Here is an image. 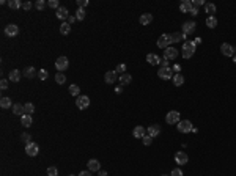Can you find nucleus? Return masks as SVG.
Masks as SVG:
<instances>
[{
    "label": "nucleus",
    "mask_w": 236,
    "mask_h": 176,
    "mask_svg": "<svg viewBox=\"0 0 236 176\" xmlns=\"http://www.w3.org/2000/svg\"><path fill=\"white\" fill-rule=\"evenodd\" d=\"M195 44H194V41H184L183 42V49H181V50H183V57L184 58H190L192 57V55H194L195 53Z\"/></svg>",
    "instance_id": "nucleus-1"
},
{
    "label": "nucleus",
    "mask_w": 236,
    "mask_h": 176,
    "mask_svg": "<svg viewBox=\"0 0 236 176\" xmlns=\"http://www.w3.org/2000/svg\"><path fill=\"white\" fill-rule=\"evenodd\" d=\"M170 42H171V35H168V33H164V35H160L159 39H157V47L167 49V47H170Z\"/></svg>",
    "instance_id": "nucleus-2"
},
{
    "label": "nucleus",
    "mask_w": 236,
    "mask_h": 176,
    "mask_svg": "<svg viewBox=\"0 0 236 176\" xmlns=\"http://www.w3.org/2000/svg\"><path fill=\"white\" fill-rule=\"evenodd\" d=\"M178 130L181 132V134H187V132H192V129H194V126H192V123L189 119H183L178 123Z\"/></svg>",
    "instance_id": "nucleus-3"
},
{
    "label": "nucleus",
    "mask_w": 236,
    "mask_h": 176,
    "mask_svg": "<svg viewBox=\"0 0 236 176\" xmlns=\"http://www.w3.org/2000/svg\"><path fill=\"white\" fill-rule=\"evenodd\" d=\"M157 75L160 77L162 80H170V79H173V71H171V68H162L160 66V69L157 71Z\"/></svg>",
    "instance_id": "nucleus-4"
},
{
    "label": "nucleus",
    "mask_w": 236,
    "mask_h": 176,
    "mask_svg": "<svg viewBox=\"0 0 236 176\" xmlns=\"http://www.w3.org/2000/svg\"><path fill=\"white\" fill-rule=\"evenodd\" d=\"M165 121L168 124H178L179 123V112H176V110H171V112H168L167 113V116H165Z\"/></svg>",
    "instance_id": "nucleus-5"
},
{
    "label": "nucleus",
    "mask_w": 236,
    "mask_h": 176,
    "mask_svg": "<svg viewBox=\"0 0 236 176\" xmlns=\"http://www.w3.org/2000/svg\"><path fill=\"white\" fill-rule=\"evenodd\" d=\"M25 152H27V156H31V157H35L38 156V152H39V146L36 145V143H28V145H25Z\"/></svg>",
    "instance_id": "nucleus-6"
},
{
    "label": "nucleus",
    "mask_w": 236,
    "mask_h": 176,
    "mask_svg": "<svg viewBox=\"0 0 236 176\" xmlns=\"http://www.w3.org/2000/svg\"><path fill=\"white\" fill-rule=\"evenodd\" d=\"M68 66H69V63H68V58H66V57H58V58H57L55 68L58 69V72H63L65 69H68Z\"/></svg>",
    "instance_id": "nucleus-7"
},
{
    "label": "nucleus",
    "mask_w": 236,
    "mask_h": 176,
    "mask_svg": "<svg viewBox=\"0 0 236 176\" xmlns=\"http://www.w3.org/2000/svg\"><path fill=\"white\" fill-rule=\"evenodd\" d=\"M195 22L194 20H187V22H184L183 24V33L187 36V35H192V33L195 31Z\"/></svg>",
    "instance_id": "nucleus-8"
},
{
    "label": "nucleus",
    "mask_w": 236,
    "mask_h": 176,
    "mask_svg": "<svg viewBox=\"0 0 236 176\" xmlns=\"http://www.w3.org/2000/svg\"><path fill=\"white\" fill-rule=\"evenodd\" d=\"M175 162H176L178 165H186V163L189 162L187 154H186L184 151H178V152L175 154Z\"/></svg>",
    "instance_id": "nucleus-9"
},
{
    "label": "nucleus",
    "mask_w": 236,
    "mask_h": 176,
    "mask_svg": "<svg viewBox=\"0 0 236 176\" xmlns=\"http://www.w3.org/2000/svg\"><path fill=\"white\" fill-rule=\"evenodd\" d=\"M76 105H77V108H80V110L87 108V107L90 105V97H88V96H77Z\"/></svg>",
    "instance_id": "nucleus-10"
},
{
    "label": "nucleus",
    "mask_w": 236,
    "mask_h": 176,
    "mask_svg": "<svg viewBox=\"0 0 236 176\" xmlns=\"http://www.w3.org/2000/svg\"><path fill=\"white\" fill-rule=\"evenodd\" d=\"M220 50H222V53L225 55V57H233L234 55V49H233V46H230L228 42H223L220 46Z\"/></svg>",
    "instance_id": "nucleus-11"
},
{
    "label": "nucleus",
    "mask_w": 236,
    "mask_h": 176,
    "mask_svg": "<svg viewBox=\"0 0 236 176\" xmlns=\"http://www.w3.org/2000/svg\"><path fill=\"white\" fill-rule=\"evenodd\" d=\"M164 57H165L167 60H175V58L178 57V50H176L175 47H167V49L164 50Z\"/></svg>",
    "instance_id": "nucleus-12"
},
{
    "label": "nucleus",
    "mask_w": 236,
    "mask_h": 176,
    "mask_svg": "<svg viewBox=\"0 0 236 176\" xmlns=\"http://www.w3.org/2000/svg\"><path fill=\"white\" fill-rule=\"evenodd\" d=\"M17 33H19V27L14 25V24H9V25L5 27V35L6 36H16Z\"/></svg>",
    "instance_id": "nucleus-13"
},
{
    "label": "nucleus",
    "mask_w": 236,
    "mask_h": 176,
    "mask_svg": "<svg viewBox=\"0 0 236 176\" xmlns=\"http://www.w3.org/2000/svg\"><path fill=\"white\" fill-rule=\"evenodd\" d=\"M118 77H120V75H118L115 71H107L105 75H104V80H105V83H113Z\"/></svg>",
    "instance_id": "nucleus-14"
},
{
    "label": "nucleus",
    "mask_w": 236,
    "mask_h": 176,
    "mask_svg": "<svg viewBox=\"0 0 236 176\" xmlns=\"http://www.w3.org/2000/svg\"><path fill=\"white\" fill-rule=\"evenodd\" d=\"M55 16L58 17V19H61V20H65V19H68L69 17V13H68V8H65V6H60L57 11H55Z\"/></svg>",
    "instance_id": "nucleus-15"
},
{
    "label": "nucleus",
    "mask_w": 236,
    "mask_h": 176,
    "mask_svg": "<svg viewBox=\"0 0 236 176\" xmlns=\"http://www.w3.org/2000/svg\"><path fill=\"white\" fill-rule=\"evenodd\" d=\"M87 165H88V170L90 171H99L101 170V163H99L98 159H90Z\"/></svg>",
    "instance_id": "nucleus-16"
},
{
    "label": "nucleus",
    "mask_w": 236,
    "mask_h": 176,
    "mask_svg": "<svg viewBox=\"0 0 236 176\" xmlns=\"http://www.w3.org/2000/svg\"><path fill=\"white\" fill-rule=\"evenodd\" d=\"M132 135H134L135 138H143V137L146 135V130H145L143 126H135V129L132 130Z\"/></svg>",
    "instance_id": "nucleus-17"
},
{
    "label": "nucleus",
    "mask_w": 236,
    "mask_h": 176,
    "mask_svg": "<svg viewBox=\"0 0 236 176\" xmlns=\"http://www.w3.org/2000/svg\"><path fill=\"white\" fill-rule=\"evenodd\" d=\"M146 61L149 64H153V66L160 64V58H159V55H156V53H148L146 55Z\"/></svg>",
    "instance_id": "nucleus-18"
},
{
    "label": "nucleus",
    "mask_w": 236,
    "mask_h": 176,
    "mask_svg": "<svg viewBox=\"0 0 236 176\" xmlns=\"http://www.w3.org/2000/svg\"><path fill=\"white\" fill-rule=\"evenodd\" d=\"M160 134V126H157V124H153V126H148V135L149 137H157Z\"/></svg>",
    "instance_id": "nucleus-19"
},
{
    "label": "nucleus",
    "mask_w": 236,
    "mask_h": 176,
    "mask_svg": "<svg viewBox=\"0 0 236 176\" xmlns=\"http://www.w3.org/2000/svg\"><path fill=\"white\" fill-rule=\"evenodd\" d=\"M179 9H181V13H190V9H192V2H189V0L181 2V3H179Z\"/></svg>",
    "instance_id": "nucleus-20"
},
{
    "label": "nucleus",
    "mask_w": 236,
    "mask_h": 176,
    "mask_svg": "<svg viewBox=\"0 0 236 176\" xmlns=\"http://www.w3.org/2000/svg\"><path fill=\"white\" fill-rule=\"evenodd\" d=\"M20 71L19 69H13L11 72H9V82H19L20 80Z\"/></svg>",
    "instance_id": "nucleus-21"
},
{
    "label": "nucleus",
    "mask_w": 236,
    "mask_h": 176,
    "mask_svg": "<svg viewBox=\"0 0 236 176\" xmlns=\"http://www.w3.org/2000/svg\"><path fill=\"white\" fill-rule=\"evenodd\" d=\"M31 115H27V113H24L22 116H20V124L22 126H25V127H28V126H31Z\"/></svg>",
    "instance_id": "nucleus-22"
},
{
    "label": "nucleus",
    "mask_w": 236,
    "mask_h": 176,
    "mask_svg": "<svg viewBox=\"0 0 236 176\" xmlns=\"http://www.w3.org/2000/svg\"><path fill=\"white\" fill-rule=\"evenodd\" d=\"M118 79H120L121 85H129V83L132 82V75H131V74H127V72H124L123 75L118 77Z\"/></svg>",
    "instance_id": "nucleus-23"
},
{
    "label": "nucleus",
    "mask_w": 236,
    "mask_h": 176,
    "mask_svg": "<svg viewBox=\"0 0 236 176\" xmlns=\"http://www.w3.org/2000/svg\"><path fill=\"white\" fill-rule=\"evenodd\" d=\"M35 74H38V72L35 71V68H33V66H27V68L24 69V75L27 77V79H33V77H35Z\"/></svg>",
    "instance_id": "nucleus-24"
},
{
    "label": "nucleus",
    "mask_w": 236,
    "mask_h": 176,
    "mask_svg": "<svg viewBox=\"0 0 236 176\" xmlns=\"http://www.w3.org/2000/svg\"><path fill=\"white\" fill-rule=\"evenodd\" d=\"M151 20H153V16L146 13V14H142L140 16V24L142 25H148V24H151Z\"/></svg>",
    "instance_id": "nucleus-25"
},
{
    "label": "nucleus",
    "mask_w": 236,
    "mask_h": 176,
    "mask_svg": "<svg viewBox=\"0 0 236 176\" xmlns=\"http://www.w3.org/2000/svg\"><path fill=\"white\" fill-rule=\"evenodd\" d=\"M13 105L14 104L11 102V99H9V97H2V99H0V107H2V108H9Z\"/></svg>",
    "instance_id": "nucleus-26"
},
{
    "label": "nucleus",
    "mask_w": 236,
    "mask_h": 176,
    "mask_svg": "<svg viewBox=\"0 0 236 176\" xmlns=\"http://www.w3.org/2000/svg\"><path fill=\"white\" fill-rule=\"evenodd\" d=\"M13 113L22 116V113H25V112H24V105H22V104H14V105H13Z\"/></svg>",
    "instance_id": "nucleus-27"
},
{
    "label": "nucleus",
    "mask_w": 236,
    "mask_h": 176,
    "mask_svg": "<svg viewBox=\"0 0 236 176\" xmlns=\"http://www.w3.org/2000/svg\"><path fill=\"white\" fill-rule=\"evenodd\" d=\"M171 80H173V85H176V86H181V85L184 83V77L181 75V74H175V75H173V79H171Z\"/></svg>",
    "instance_id": "nucleus-28"
},
{
    "label": "nucleus",
    "mask_w": 236,
    "mask_h": 176,
    "mask_svg": "<svg viewBox=\"0 0 236 176\" xmlns=\"http://www.w3.org/2000/svg\"><path fill=\"white\" fill-rule=\"evenodd\" d=\"M206 25H208L209 28H216V27H217V19L214 17V16H208V19H206Z\"/></svg>",
    "instance_id": "nucleus-29"
},
{
    "label": "nucleus",
    "mask_w": 236,
    "mask_h": 176,
    "mask_svg": "<svg viewBox=\"0 0 236 176\" xmlns=\"http://www.w3.org/2000/svg\"><path fill=\"white\" fill-rule=\"evenodd\" d=\"M186 38V35L184 33H173V35H171V42H179V41H183Z\"/></svg>",
    "instance_id": "nucleus-30"
},
{
    "label": "nucleus",
    "mask_w": 236,
    "mask_h": 176,
    "mask_svg": "<svg viewBox=\"0 0 236 176\" xmlns=\"http://www.w3.org/2000/svg\"><path fill=\"white\" fill-rule=\"evenodd\" d=\"M69 31H71V25L68 24V22H63V24L60 25V33L61 35H68Z\"/></svg>",
    "instance_id": "nucleus-31"
},
{
    "label": "nucleus",
    "mask_w": 236,
    "mask_h": 176,
    "mask_svg": "<svg viewBox=\"0 0 236 176\" xmlns=\"http://www.w3.org/2000/svg\"><path fill=\"white\" fill-rule=\"evenodd\" d=\"M205 9H206V13L209 16H214V13H216V5H214V3H206L205 5Z\"/></svg>",
    "instance_id": "nucleus-32"
},
{
    "label": "nucleus",
    "mask_w": 236,
    "mask_h": 176,
    "mask_svg": "<svg viewBox=\"0 0 236 176\" xmlns=\"http://www.w3.org/2000/svg\"><path fill=\"white\" fill-rule=\"evenodd\" d=\"M69 93H71L72 96H80V94H79V93H80V88H79V85L72 83V85L69 86Z\"/></svg>",
    "instance_id": "nucleus-33"
},
{
    "label": "nucleus",
    "mask_w": 236,
    "mask_h": 176,
    "mask_svg": "<svg viewBox=\"0 0 236 176\" xmlns=\"http://www.w3.org/2000/svg\"><path fill=\"white\" fill-rule=\"evenodd\" d=\"M8 6L11 8V9H19L20 6H22V3H20L19 0H9V2H8Z\"/></svg>",
    "instance_id": "nucleus-34"
},
{
    "label": "nucleus",
    "mask_w": 236,
    "mask_h": 176,
    "mask_svg": "<svg viewBox=\"0 0 236 176\" xmlns=\"http://www.w3.org/2000/svg\"><path fill=\"white\" fill-rule=\"evenodd\" d=\"M115 72H116L118 75H123V74L126 72V64H124V63H120V64H118L116 68H115Z\"/></svg>",
    "instance_id": "nucleus-35"
},
{
    "label": "nucleus",
    "mask_w": 236,
    "mask_h": 176,
    "mask_svg": "<svg viewBox=\"0 0 236 176\" xmlns=\"http://www.w3.org/2000/svg\"><path fill=\"white\" fill-rule=\"evenodd\" d=\"M24 112H25L27 115H30V113H33V112H35V105H33V104H30V102L24 104Z\"/></svg>",
    "instance_id": "nucleus-36"
},
{
    "label": "nucleus",
    "mask_w": 236,
    "mask_h": 176,
    "mask_svg": "<svg viewBox=\"0 0 236 176\" xmlns=\"http://www.w3.org/2000/svg\"><path fill=\"white\" fill-rule=\"evenodd\" d=\"M55 82L60 83V85H61V83H65V82H66V75L63 74V72H58V74L55 75Z\"/></svg>",
    "instance_id": "nucleus-37"
},
{
    "label": "nucleus",
    "mask_w": 236,
    "mask_h": 176,
    "mask_svg": "<svg viewBox=\"0 0 236 176\" xmlns=\"http://www.w3.org/2000/svg\"><path fill=\"white\" fill-rule=\"evenodd\" d=\"M76 17H77V20H83L85 19V8H79L76 11Z\"/></svg>",
    "instance_id": "nucleus-38"
},
{
    "label": "nucleus",
    "mask_w": 236,
    "mask_h": 176,
    "mask_svg": "<svg viewBox=\"0 0 236 176\" xmlns=\"http://www.w3.org/2000/svg\"><path fill=\"white\" fill-rule=\"evenodd\" d=\"M35 8L39 9V11H42V9L46 8V2H44V0H36V2H35Z\"/></svg>",
    "instance_id": "nucleus-39"
},
{
    "label": "nucleus",
    "mask_w": 236,
    "mask_h": 176,
    "mask_svg": "<svg viewBox=\"0 0 236 176\" xmlns=\"http://www.w3.org/2000/svg\"><path fill=\"white\" fill-rule=\"evenodd\" d=\"M20 138H22V141L25 143V145H28V143H31V137H30V134H27V132H24V134L20 135Z\"/></svg>",
    "instance_id": "nucleus-40"
},
{
    "label": "nucleus",
    "mask_w": 236,
    "mask_h": 176,
    "mask_svg": "<svg viewBox=\"0 0 236 176\" xmlns=\"http://www.w3.org/2000/svg\"><path fill=\"white\" fill-rule=\"evenodd\" d=\"M47 75H49V74H47L46 69H39V71H38V77H39L41 80H46V79H47Z\"/></svg>",
    "instance_id": "nucleus-41"
},
{
    "label": "nucleus",
    "mask_w": 236,
    "mask_h": 176,
    "mask_svg": "<svg viewBox=\"0 0 236 176\" xmlns=\"http://www.w3.org/2000/svg\"><path fill=\"white\" fill-rule=\"evenodd\" d=\"M58 174V170L55 167H49L47 168V176H57Z\"/></svg>",
    "instance_id": "nucleus-42"
},
{
    "label": "nucleus",
    "mask_w": 236,
    "mask_h": 176,
    "mask_svg": "<svg viewBox=\"0 0 236 176\" xmlns=\"http://www.w3.org/2000/svg\"><path fill=\"white\" fill-rule=\"evenodd\" d=\"M47 6H49V8H55V9H58V8H60L57 0H49V2H47Z\"/></svg>",
    "instance_id": "nucleus-43"
},
{
    "label": "nucleus",
    "mask_w": 236,
    "mask_h": 176,
    "mask_svg": "<svg viewBox=\"0 0 236 176\" xmlns=\"http://www.w3.org/2000/svg\"><path fill=\"white\" fill-rule=\"evenodd\" d=\"M142 140H143V145H146V146H148V145H151V141H153V137H149V135L146 134V135H145Z\"/></svg>",
    "instance_id": "nucleus-44"
},
{
    "label": "nucleus",
    "mask_w": 236,
    "mask_h": 176,
    "mask_svg": "<svg viewBox=\"0 0 236 176\" xmlns=\"http://www.w3.org/2000/svg\"><path fill=\"white\" fill-rule=\"evenodd\" d=\"M201 5H206V3L203 2V0H194V2H192V6L197 8V9H198V6H201Z\"/></svg>",
    "instance_id": "nucleus-45"
},
{
    "label": "nucleus",
    "mask_w": 236,
    "mask_h": 176,
    "mask_svg": "<svg viewBox=\"0 0 236 176\" xmlns=\"http://www.w3.org/2000/svg\"><path fill=\"white\" fill-rule=\"evenodd\" d=\"M0 88H2V90H8V80L6 79L0 80Z\"/></svg>",
    "instance_id": "nucleus-46"
},
{
    "label": "nucleus",
    "mask_w": 236,
    "mask_h": 176,
    "mask_svg": "<svg viewBox=\"0 0 236 176\" xmlns=\"http://www.w3.org/2000/svg\"><path fill=\"white\" fill-rule=\"evenodd\" d=\"M170 176H183V171H181L179 168H175V170H171V174Z\"/></svg>",
    "instance_id": "nucleus-47"
},
{
    "label": "nucleus",
    "mask_w": 236,
    "mask_h": 176,
    "mask_svg": "<svg viewBox=\"0 0 236 176\" xmlns=\"http://www.w3.org/2000/svg\"><path fill=\"white\" fill-rule=\"evenodd\" d=\"M77 5H79V8H85L88 5V0H77Z\"/></svg>",
    "instance_id": "nucleus-48"
},
{
    "label": "nucleus",
    "mask_w": 236,
    "mask_h": 176,
    "mask_svg": "<svg viewBox=\"0 0 236 176\" xmlns=\"http://www.w3.org/2000/svg\"><path fill=\"white\" fill-rule=\"evenodd\" d=\"M76 20H77V17H76V16H69V17L66 19V22H68L69 25H72V24H74V22H76Z\"/></svg>",
    "instance_id": "nucleus-49"
},
{
    "label": "nucleus",
    "mask_w": 236,
    "mask_h": 176,
    "mask_svg": "<svg viewBox=\"0 0 236 176\" xmlns=\"http://www.w3.org/2000/svg\"><path fill=\"white\" fill-rule=\"evenodd\" d=\"M31 6H33V5H31L30 2H24V3H22V8H24L25 11H28V9H31Z\"/></svg>",
    "instance_id": "nucleus-50"
},
{
    "label": "nucleus",
    "mask_w": 236,
    "mask_h": 176,
    "mask_svg": "<svg viewBox=\"0 0 236 176\" xmlns=\"http://www.w3.org/2000/svg\"><path fill=\"white\" fill-rule=\"evenodd\" d=\"M160 66H162V68H168V60H167L165 57L160 60Z\"/></svg>",
    "instance_id": "nucleus-51"
},
{
    "label": "nucleus",
    "mask_w": 236,
    "mask_h": 176,
    "mask_svg": "<svg viewBox=\"0 0 236 176\" xmlns=\"http://www.w3.org/2000/svg\"><path fill=\"white\" fill-rule=\"evenodd\" d=\"M77 176H91V171H90V170H87V171L83 170V171H80Z\"/></svg>",
    "instance_id": "nucleus-52"
},
{
    "label": "nucleus",
    "mask_w": 236,
    "mask_h": 176,
    "mask_svg": "<svg viewBox=\"0 0 236 176\" xmlns=\"http://www.w3.org/2000/svg\"><path fill=\"white\" fill-rule=\"evenodd\" d=\"M190 14H192V16H197V14H198V9L192 6V9H190Z\"/></svg>",
    "instance_id": "nucleus-53"
},
{
    "label": "nucleus",
    "mask_w": 236,
    "mask_h": 176,
    "mask_svg": "<svg viewBox=\"0 0 236 176\" xmlns=\"http://www.w3.org/2000/svg\"><path fill=\"white\" fill-rule=\"evenodd\" d=\"M98 176H107V171H104V170H99V171H98Z\"/></svg>",
    "instance_id": "nucleus-54"
},
{
    "label": "nucleus",
    "mask_w": 236,
    "mask_h": 176,
    "mask_svg": "<svg viewBox=\"0 0 236 176\" xmlns=\"http://www.w3.org/2000/svg\"><path fill=\"white\" fill-rule=\"evenodd\" d=\"M115 91H116L118 94H120V93L123 91V85H120V86H116V90H115Z\"/></svg>",
    "instance_id": "nucleus-55"
},
{
    "label": "nucleus",
    "mask_w": 236,
    "mask_h": 176,
    "mask_svg": "<svg viewBox=\"0 0 236 176\" xmlns=\"http://www.w3.org/2000/svg\"><path fill=\"white\" fill-rule=\"evenodd\" d=\"M200 42H201V38H195V41H194L195 46H197V44H200Z\"/></svg>",
    "instance_id": "nucleus-56"
},
{
    "label": "nucleus",
    "mask_w": 236,
    "mask_h": 176,
    "mask_svg": "<svg viewBox=\"0 0 236 176\" xmlns=\"http://www.w3.org/2000/svg\"><path fill=\"white\" fill-rule=\"evenodd\" d=\"M179 69H181V66H178V64H176V66H175V71H176V74H179Z\"/></svg>",
    "instance_id": "nucleus-57"
},
{
    "label": "nucleus",
    "mask_w": 236,
    "mask_h": 176,
    "mask_svg": "<svg viewBox=\"0 0 236 176\" xmlns=\"http://www.w3.org/2000/svg\"><path fill=\"white\" fill-rule=\"evenodd\" d=\"M233 63H236V53L233 55Z\"/></svg>",
    "instance_id": "nucleus-58"
},
{
    "label": "nucleus",
    "mask_w": 236,
    "mask_h": 176,
    "mask_svg": "<svg viewBox=\"0 0 236 176\" xmlns=\"http://www.w3.org/2000/svg\"><path fill=\"white\" fill-rule=\"evenodd\" d=\"M69 176H74V174H69Z\"/></svg>",
    "instance_id": "nucleus-59"
},
{
    "label": "nucleus",
    "mask_w": 236,
    "mask_h": 176,
    "mask_svg": "<svg viewBox=\"0 0 236 176\" xmlns=\"http://www.w3.org/2000/svg\"><path fill=\"white\" fill-rule=\"evenodd\" d=\"M162 176H165V174H162Z\"/></svg>",
    "instance_id": "nucleus-60"
}]
</instances>
